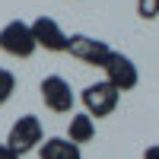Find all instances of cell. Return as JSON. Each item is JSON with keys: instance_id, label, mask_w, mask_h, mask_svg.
<instances>
[{"instance_id": "6", "label": "cell", "mask_w": 159, "mask_h": 159, "mask_svg": "<svg viewBox=\"0 0 159 159\" xmlns=\"http://www.w3.org/2000/svg\"><path fill=\"white\" fill-rule=\"evenodd\" d=\"M38 92H42V102L48 105L51 111H57V115H67V111L73 108V102H76L70 83H67L64 76H57V73L45 76V80H42V86H38Z\"/></svg>"}, {"instance_id": "1", "label": "cell", "mask_w": 159, "mask_h": 159, "mask_svg": "<svg viewBox=\"0 0 159 159\" xmlns=\"http://www.w3.org/2000/svg\"><path fill=\"white\" fill-rule=\"evenodd\" d=\"M80 99H83L89 118H108L118 108V102H121V92H118L108 80H96V83H89L80 92Z\"/></svg>"}, {"instance_id": "7", "label": "cell", "mask_w": 159, "mask_h": 159, "mask_svg": "<svg viewBox=\"0 0 159 159\" xmlns=\"http://www.w3.org/2000/svg\"><path fill=\"white\" fill-rule=\"evenodd\" d=\"M32 25V38H35V45L38 48H45V51H67V42H70V35H64V29L51 19V16H38Z\"/></svg>"}, {"instance_id": "5", "label": "cell", "mask_w": 159, "mask_h": 159, "mask_svg": "<svg viewBox=\"0 0 159 159\" xmlns=\"http://www.w3.org/2000/svg\"><path fill=\"white\" fill-rule=\"evenodd\" d=\"M105 80L118 89V92H127V89H134L140 83V70H137V64L130 61L127 54H121V51H111V57L105 61Z\"/></svg>"}, {"instance_id": "12", "label": "cell", "mask_w": 159, "mask_h": 159, "mask_svg": "<svg viewBox=\"0 0 159 159\" xmlns=\"http://www.w3.org/2000/svg\"><path fill=\"white\" fill-rule=\"evenodd\" d=\"M0 159H22V156H19V153H13L7 143H3V147H0Z\"/></svg>"}, {"instance_id": "2", "label": "cell", "mask_w": 159, "mask_h": 159, "mask_svg": "<svg viewBox=\"0 0 159 159\" xmlns=\"http://www.w3.org/2000/svg\"><path fill=\"white\" fill-rule=\"evenodd\" d=\"M45 140V127H42V121H38L35 115H22V118H16L13 121V127H10V134H7V147L13 150V153H29V150H38V143Z\"/></svg>"}, {"instance_id": "3", "label": "cell", "mask_w": 159, "mask_h": 159, "mask_svg": "<svg viewBox=\"0 0 159 159\" xmlns=\"http://www.w3.org/2000/svg\"><path fill=\"white\" fill-rule=\"evenodd\" d=\"M35 38H32V25L22 19H13L0 29V51L13 57H32L35 54Z\"/></svg>"}, {"instance_id": "9", "label": "cell", "mask_w": 159, "mask_h": 159, "mask_svg": "<svg viewBox=\"0 0 159 159\" xmlns=\"http://www.w3.org/2000/svg\"><path fill=\"white\" fill-rule=\"evenodd\" d=\"M96 137V121L83 111V115H70V124H67V140L76 143V147H83Z\"/></svg>"}, {"instance_id": "4", "label": "cell", "mask_w": 159, "mask_h": 159, "mask_svg": "<svg viewBox=\"0 0 159 159\" xmlns=\"http://www.w3.org/2000/svg\"><path fill=\"white\" fill-rule=\"evenodd\" d=\"M67 51H70V54H73L76 61L89 64V67H105V61L111 57V48H108V42H102V38H92V35H83V32L70 35Z\"/></svg>"}, {"instance_id": "13", "label": "cell", "mask_w": 159, "mask_h": 159, "mask_svg": "<svg viewBox=\"0 0 159 159\" xmlns=\"http://www.w3.org/2000/svg\"><path fill=\"white\" fill-rule=\"evenodd\" d=\"M143 159H159V143H153V147L143 150Z\"/></svg>"}, {"instance_id": "8", "label": "cell", "mask_w": 159, "mask_h": 159, "mask_svg": "<svg viewBox=\"0 0 159 159\" xmlns=\"http://www.w3.org/2000/svg\"><path fill=\"white\" fill-rule=\"evenodd\" d=\"M38 159H83V153L67 137H48L38 143Z\"/></svg>"}, {"instance_id": "11", "label": "cell", "mask_w": 159, "mask_h": 159, "mask_svg": "<svg viewBox=\"0 0 159 159\" xmlns=\"http://www.w3.org/2000/svg\"><path fill=\"white\" fill-rule=\"evenodd\" d=\"M137 13H140V19H156L159 16V0H137Z\"/></svg>"}, {"instance_id": "10", "label": "cell", "mask_w": 159, "mask_h": 159, "mask_svg": "<svg viewBox=\"0 0 159 159\" xmlns=\"http://www.w3.org/2000/svg\"><path fill=\"white\" fill-rule=\"evenodd\" d=\"M13 92H16V73L7 70V67H0V105H7Z\"/></svg>"}]
</instances>
